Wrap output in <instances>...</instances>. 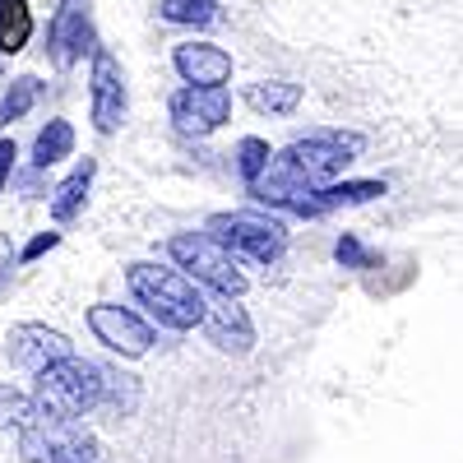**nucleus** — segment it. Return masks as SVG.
<instances>
[{
  "instance_id": "obj_1",
  "label": "nucleus",
  "mask_w": 463,
  "mask_h": 463,
  "mask_svg": "<svg viewBox=\"0 0 463 463\" xmlns=\"http://www.w3.org/2000/svg\"><path fill=\"white\" fill-rule=\"evenodd\" d=\"M126 288L135 292V301L163 329L190 334V329H200V320H204V301L209 297H204L200 283H190L181 269L153 264V260H135V264H126Z\"/></svg>"
},
{
  "instance_id": "obj_2",
  "label": "nucleus",
  "mask_w": 463,
  "mask_h": 463,
  "mask_svg": "<svg viewBox=\"0 0 463 463\" xmlns=\"http://www.w3.org/2000/svg\"><path fill=\"white\" fill-rule=\"evenodd\" d=\"M102 384L107 371L89 357H61L52 366L37 371L33 380V417H47V421H84L98 403H102Z\"/></svg>"
},
{
  "instance_id": "obj_3",
  "label": "nucleus",
  "mask_w": 463,
  "mask_h": 463,
  "mask_svg": "<svg viewBox=\"0 0 463 463\" xmlns=\"http://www.w3.org/2000/svg\"><path fill=\"white\" fill-rule=\"evenodd\" d=\"M167 255L190 283L209 288L213 297H237L241 301L250 292V279L241 274V260H232L213 237H204V232H181V237H172Z\"/></svg>"
},
{
  "instance_id": "obj_4",
  "label": "nucleus",
  "mask_w": 463,
  "mask_h": 463,
  "mask_svg": "<svg viewBox=\"0 0 463 463\" xmlns=\"http://www.w3.org/2000/svg\"><path fill=\"white\" fill-rule=\"evenodd\" d=\"M204 237H213L232 260H250V264H279L288 250L283 222L264 213H213L204 222Z\"/></svg>"
},
{
  "instance_id": "obj_5",
  "label": "nucleus",
  "mask_w": 463,
  "mask_h": 463,
  "mask_svg": "<svg viewBox=\"0 0 463 463\" xmlns=\"http://www.w3.org/2000/svg\"><path fill=\"white\" fill-rule=\"evenodd\" d=\"M19 454H24V463H93V458H102V445L80 421L33 417L19 431Z\"/></svg>"
},
{
  "instance_id": "obj_6",
  "label": "nucleus",
  "mask_w": 463,
  "mask_h": 463,
  "mask_svg": "<svg viewBox=\"0 0 463 463\" xmlns=\"http://www.w3.org/2000/svg\"><path fill=\"white\" fill-rule=\"evenodd\" d=\"M246 190H250L255 204H269V209H279V213L325 218V204H320V195H316V185L288 163V153H274V158H269V167H264Z\"/></svg>"
},
{
  "instance_id": "obj_7",
  "label": "nucleus",
  "mask_w": 463,
  "mask_h": 463,
  "mask_svg": "<svg viewBox=\"0 0 463 463\" xmlns=\"http://www.w3.org/2000/svg\"><path fill=\"white\" fill-rule=\"evenodd\" d=\"M366 148L362 135H343V130H320V135H306V139H292L283 153H288V163L311 181L316 190L338 181L343 167L357 158V153Z\"/></svg>"
},
{
  "instance_id": "obj_8",
  "label": "nucleus",
  "mask_w": 463,
  "mask_h": 463,
  "mask_svg": "<svg viewBox=\"0 0 463 463\" xmlns=\"http://www.w3.org/2000/svg\"><path fill=\"white\" fill-rule=\"evenodd\" d=\"M89 56H93V65H89V121L98 135H116L126 126V107H130L121 61L107 47H93Z\"/></svg>"
},
{
  "instance_id": "obj_9",
  "label": "nucleus",
  "mask_w": 463,
  "mask_h": 463,
  "mask_svg": "<svg viewBox=\"0 0 463 463\" xmlns=\"http://www.w3.org/2000/svg\"><path fill=\"white\" fill-rule=\"evenodd\" d=\"M89 329H93V338L107 347V353L126 357V362L148 357V347L158 343V334H153V325L144 316H135L130 306H116V301L89 306Z\"/></svg>"
},
{
  "instance_id": "obj_10",
  "label": "nucleus",
  "mask_w": 463,
  "mask_h": 463,
  "mask_svg": "<svg viewBox=\"0 0 463 463\" xmlns=\"http://www.w3.org/2000/svg\"><path fill=\"white\" fill-rule=\"evenodd\" d=\"M167 111H172V121H176L181 135L204 139V135H213V130L227 126L232 93H227V84H222V89H190V84H185L181 93H172Z\"/></svg>"
},
{
  "instance_id": "obj_11",
  "label": "nucleus",
  "mask_w": 463,
  "mask_h": 463,
  "mask_svg": "<svg viewBox=\"0 0 463 463\" xmlns=\"http://www.w3.org/2000/svg\"><path fill=\"white\" fill-rule=\"evenodd\" d=\"M98 47L93 19H89V0H61V10L47 28V52L56 70H70L74 61H84V52Z\"/></svg>"
},
{
  "instance_id": "obj_12",
  "label": "nucleus",
  "mask_w": 463,
  "mask_h": 463,
  "mask_svg": "<svg viewBox=\"0 0 463 463\" xmlns=\"http://www.w3.org/2000/svg\"><path fill=\"white\" fill-rule=\"evenodd\" d=\"M74 353V343H70V334H61V329H52V325H14L10 334H5V357L19 366V371H43V366H52V362H61V357H70Z\"/></svg>"
},
{
  "instance_id": "obj_13",
  "label": "nucleus",
  "mask_w": 463,
  "mask_h": 463,
  "mask_svg": "<svg viewBox=\"0 0 463 463\" xmlns=\"http://www.w3.org/2000/svg\"><path fill=\"white\" fill-rule=\"evenodd\" d=\"M204 338L218 347V353H232V357H246L255 347V320L246 316V306L237 297H213L204 301V320H200Z\"/></svg>"
},
{
  "instance_id": "obj_14",
  "label": "nucleus",
  "mask_w": 463,
  "mask_h": 463,
  "mask_svg": "<svg viewBox=\"0 0 463 463\" xmlns=\"http://www.w3.org/2000/svg\"><path fill=\"white\" fill-rule=\"evenodd\" d=\"M172 70L190 89H222L232 80V56L213 43H181L172 52Z\"/></svg>"
},
{
  "instance_id": "obj_15",
  "label": "nucleus",
  "mask_w": 463,
  "mask_h": 463,
  "mask_svg": "<svg viewBox=\"0 0 463 463\" xmlns=\"http://www.w3.org/2000/svg\"><path fill=\"white\" fill-rule=\"evenodd\" d=\"M301 84H288V80H260V84H246V107H255L260 116H292L301 107Z\"/></svg>"
},
{
  "instance_id": "obj_16",
  "label": "nucleus",
  "mask_w": 463,
  "mask_h": 463,
  "mask_svg": "<svg viewBox=\"0 0 463 463\" xmlns=\"http://www.w3.org/2000/svg\"><path fill=\"white\" fill-rule=\"evenodd\" d=\"M93 176H98V163H93V158H84L80 167H74V172H70V176L56 185V195H52V218H56V222H70L74 213L84 209Z\"/></svg>"
},
{
  "instance_id": "obj_17",
  "label": "nucleus",
  "mask_w": 463,
  "mask_h": 463,
  "mask_svg": "<svg viewBox=\"0 0 463 463\" xmlns=\"http://www.w3.org/2000/svg\"><path fill=\"white\" fill-rule=\"evenodd\" d=\"M33 37L28 0H0V56H19Z\"/></svg>"
},
{
  "instance_id": "obj_18",
  "label": "nucleus",
  "mask_w": 463,
  "mask_h": 463,
  "mask_svg": "<svg viewBox=\"0 0 463 463\" xmlns=\"http://www.w3.org/2000/svg\"><path fill=\"white\" fill-rule=\"evenodd\" d=\"M70 153H74V126L70 121H47V130H37V139H33V167L47 172L61 158H70Z\"/></svg>"
},
{
  "instance_id": "obj_19",
  "label": "nucleus",
  "mask_w": 463,
  "mask_h": 463,
  "mask_svg": "<svg viewBox=\"0 0 463 463\" xmlns=\"http://www.w3.org/2000/svg\"><path fill=\"white\" fill-rule=\"evenodd\" d=\"M316 195H320L325 213H329V209H353V204L380 200V195H384V181H329V185L316 190Z\"/></svg>"
},
{
  "instance_id": "obj_20",
  "label": "nucleus",
  "mask_w": 463,
  "mask_h": 463,
  "mask_svg": "<svg viewBox=\"0 0 463 463\" xmlns=\"http://www.w3.org/2000/svg\"><path fill=\"white\" fill-rule=\"evenodd\" d=\"M37 93H43V84H37L33 74H19V80H10L5 98H0V130L14 126V121H24V116L33 111V102H37Z\"/></svg>"
},
{
  "instance_id": "obj_21",
  "label": "nucleus",
  "mask_w": 463,
  "mask_h": 463,
  "mask_svg": "<svg viewBox=\"0 0 463 463\" xmlns=\"http://www.w3.org/2000/svg\"><path fill=\"white\" fill-rule=\"evenodd\" d=\"M158 14L167 24H185V28H204L218 19V0H158Z\"/></svg>"
},
{
  "instance_id": "obj_22",
  "label": "nucleus",
  "mask_w": 463,
  "mask_h": 463,
  "mask_svg": "<svg viewBox=\"0 0 463 463\" xmlns=\"http://www.w3.org/2000/svg\"><path fill=\"white\" fill-rule=\"evenodd\" d=\"M269 158H274V148H269V139H260V135H246V139H237V148H232V163H237V176L246 185L269 167Z\"/></svg>"
},
{
  "instance_id": "obj_23",
  "label": "nucleus",
  "mask_w": 463,
  "mask_h": 463,
  "mask_svg": "<svg viewBox=\"0 0 463 463\" xmlns=\"http://www.w3.org/2000/svg\"><path fill=\"white\" fill-rule=\"evenodd\" d=\"M28 421H33V399L24 390H14V384H0V427L24 431Z\"/></svg>"
},
{
  "instance_id": "obj_24",
  "label": "nucleus",
  "mask_w": 463,
  "mask_h": 463,
  "mask_svg": "<svg viewBox=\"0 0 463 463\" xmlns=\"http://www.w3.org/2000/svg\"><path fill=\"white\" fill-rule=\"evenodd\" d=\"M334 255H338L343 269H371V255L362 250V241L353 237V232H347V237H338V250H334Z\"/></svg>"
},
{
  "instance_id": "obj_25",
  "label": "nucleus",
  "mask_w": 463,
  "mask_h": 463,
  "mask_svg": "<svg viewBox=\"0 0 463 463\" xmlns=\"http://www.w3.org/2000/svg\"><path fill=\"white\" fill-rule=\"evenodd\" d=\"M56 246H61V232H37V237L24 246L19 260H37V255H47V250H56Z\"/></svg>"
},
{
  "instance_id": "obj_26",
  "label": "nucleus",
  "mask_w": 463,
  "mask_h": 463,
  "mask_svg": "<svg viewBox=\"0 0 463 463\" xmlns=\"http://www.w3.org/2000/svg\"><path fill=\"white\" fill-rule=\"evenodd\" d=\"M14 158H19L14 139H0V190H5V181H10V172H14Z\"/></svg>"
}]
</instances>
